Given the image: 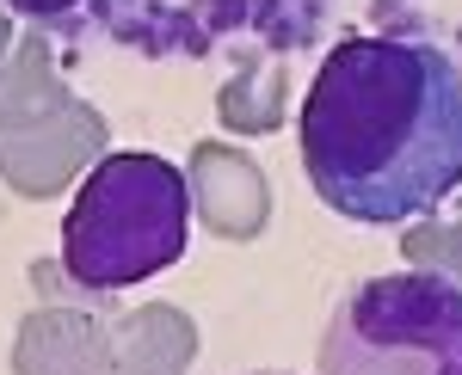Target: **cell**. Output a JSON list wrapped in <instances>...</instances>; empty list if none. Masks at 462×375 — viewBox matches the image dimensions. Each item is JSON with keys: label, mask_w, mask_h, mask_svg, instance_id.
I'll return each mask as SVG.
<instances>
[{"label": "cell", "mask_w": 462, "mask_h": 375, "mask_svg": "<svg viewBox=\"0 0 462 375\" xmlns=\"http://www.w3.org/2000/svg\"><path fill=\"white\" fill-rule=\"evenodd\" d=\"M315 197L357 228H407L462 185V69L426 37H346L296 117Z\"/></svg>", "instance_id": "6da1fadb"}, {"label": "cell", "mask_w": 462, "mask_h": 375, "mask_svg": "<svg viewBox=\"0 0 462 375\" xmlns=\"http://www.w3.org/2000/svg\"><path fill=\"white\" fill-rule=\"evenodd\" d=\"M191 240L185 172L161 154H106L62 215V271L80 289H136L173 271Z\"/></svg>", "instance_id": "7a4b0ae2"}, {"label": "cell", "mask_w": 462, "mask_h": 375, "mask_svg": "<svg viewBox=\"0 0 462 375\" xmlns=\"http://www.w3.org/2000/svg\"><path fill=\"white\" fill-rule=\"evenodd\" d=\"M315 375H462V283L444 271L352 283L327 314Z\"/></svg>", "instance_id": "3957f363"}, {"label": "cell", "mask_w": 462, "mask_h": 375, "mask_svg": "<svg viewBox=\"0 0 462 375\" xmlns=\"http://www.w3.org/2000/svg\"><path fill=\"white\" fill-rule=\"evenodd\" d=\"M6 13H19V19H37V25H62L69 13H80L87 0H0Z\"/></svg>", "instance_id": "277c9868"}, {"label": "cell", "mask_w": 462, "mask_h": 375, "mask_svg": "<svg viewBox=\"0 0 462 375\" xmlns=\"http://www.w3.org/2000/svg\"><path fill=\"white\" fill-rule=\"evenodd\" d=\"M253 375H290V370H253Z\"/></svg>", "instance_id": "5b68a950"}]
</instances>
